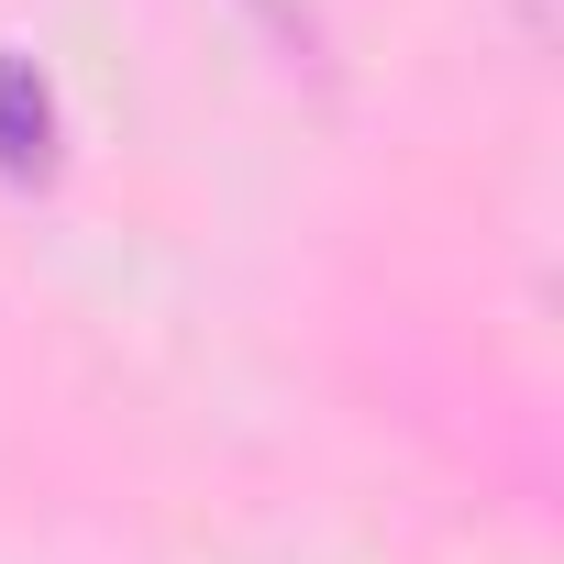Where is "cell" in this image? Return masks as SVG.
Segmentation results:
<instances>
[{
  "label": "cell",
  "mask_w": 564,
  "mask_h": 564,
  "mask_svg": "<svg viewBox=\"0 0 564 564\" xmlns=\"http://www.w3.org/2000/svg\"><path fill=\"white\" fill-rule=\"evenodd\" d=\"M243 12L276 34V45H300V56H322V23H311V0H243Z\"/></svg>",
  "instance_id": "2"
},
{
  "label": "cell",
  "mask_w": 564,
  "mask_h": 564,
  "mask_svg": "<svg viewBox=\"0 0 564 564\" xmlns=\"http://www.w3.org/2000/svg\"><path fill=\"white\" fill-rule=\"evenodd\" d=\"M56 166V100L23 56H0V177H45Z\"/></svg>",
  "instance_id": "1"
}]
</instances>
